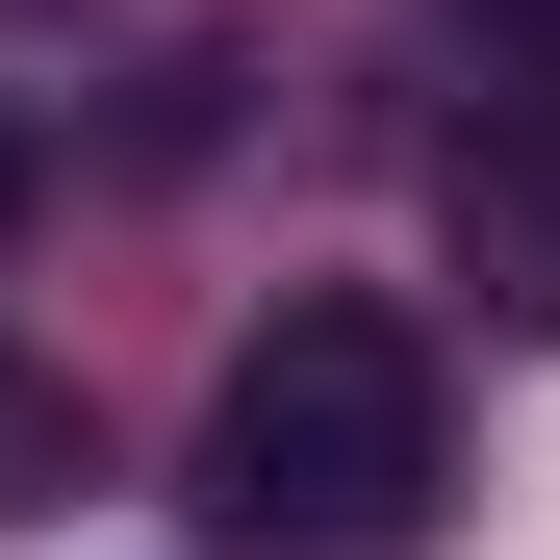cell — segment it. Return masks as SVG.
<instances>
[{"label": "cell", "instance_id": "obj_1", "mask_svg": "<svg viewBox=\"0 0 560 560\" xmlns=\"http://www.w3.org/2000/svg\"><path fill=\"white\" fill-rule=\"evenodd\" d=\"M205 535L230 560H408L433 535V331L383 306V280H306V306L230 331L205 383Z\"/></svg>", "mask_w": 560, "mask_h": 560}, {"label": "cell", "instance_id": "obj_2", "mask_svg": "<svg viewBox=\"0 0 560 560\" xmlns=\"http://www.w3.org/2000/svg\"><path fill=\"white\" fill-rule=\"evenodd\" d=\"M433 230L485 280V331H560V77H510V103L433 153Z\"/></svg>", "mask_w": 560, "mask_h": 560}, {"label": "cell", "instance_id": "obj_3", "mask_svg": "<svg viewBox=\"0 0 560 560\" xmlns=\"http://www.w3.org/2000/svg\"><path fill=\"white\" fill-rule=\"evenodd\" d=\"M77 485V383H26V357H0V510H51Z\"/></svg>", "mask_w": 560, "mask_h": 560}, {"label": "cell", "instance_id": "obj_4", "mask_svg": "<svg viewBox=\"0 0 560 560\" xmlns=\"http://www.w3.org/2000/svg\"><path fill=\"white\" fill-rule=\"evenodd\" d=\"M0 230H26V128H0Z\"/></svg>", "mask_w": 560, "mask_h": 560}]
</instances>
